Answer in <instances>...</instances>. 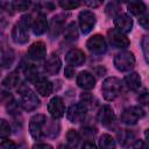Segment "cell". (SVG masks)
<instances>
[{
  "label": "cell",
  "instance_id": "cb8c5ba5",
  "mask_svg": "<svg viewBox=\"0 0 149 149\" xmlns=\"http://www.w3.org/2000/svg\"><path fill=\"white\" fill-rule=\"evenodd\" d=\"M115 140L109 134H102L99 137V148L100 149H115Z\"/></svg>",
  "mask_w": 149,
  "mask_h": 149
},
{
  "label": "cell",
  "instance_id": "bcb514c9",
  "mask_svg": "<svg viewBox=\"0 0 149 149\" xmlns=\"http://www.w3.org/2000/svg\"><path fill=\"white\" fill-rule=\"evenodd\" d=\"M0 34H1V24H0Z\"/></svg>",
  "mask_w": 149,
  "mask_h": 149
},
{
  "label": "cell",
  "instance_id": "44dd1931",
  "mask_svg": "<svg viewBox=\"0 0 149 149\" xmlns=\"http://www.w3.org/2000/svg\"><path fill=\"white\" fill-rule=\"evenodd\" d=\"M127 9L133 15L142 16L147 12V6L142 1H130V2H127Z\"/></svg>",
  "mask_w": 149,
  "mask_h": 149
},
{
  "label": "cell",
  "instance_id": "d590c367",
  "mask_svg": "<svg viewBox=\"0 0 149 149\" xmlns=\"http://www.w3.org/2000/svg\"><path fill=\"white\" fill-rule=\"evenodd\" d=\"M0 149H17V146L12 140H3L0 142Z\"/></svg>",
  "mask_w": 149,
  "mask_h": 149
},
{
  "label": "cell",
  "instance_id": "d4e9b609",
  "mask_svg": "<svg viewBox=\"0 0 149 149\" xmlns=\"http://www.w3.org/2000/svg\"><path fill=\"white\" fill-rule=\"evenodd\" d=\"M64 38L68 41H74L78 38V28L74 22H71L64 28Z\"/></svg>",
  "mask_w": 149,
  "mask_h": 149
},
{
  "label": "cell",
  "instance_id": "83f0119b",
  "mask_svg": "<svg viewBox=\"0 0 149 149\" xmlns=\"http://www.w3.org/2000/svg\"><path fill=\"white\" fill-rule=\"evenodd\" d=\"M10 135V126L5 119H0V139L6 140Z\"/></svg>",
  "mask_w": 149,
  "mask_h": 149
},
{
  "label": "cell",
  "instance_id": "836d02e7",
  "mask_svg": "<svg viewBox=\"0 0 149 149\" xmlns=\"http://www.w3.org/2000/svg\"><path fill=\"white\" fill-rule=\"evenodd\" d=\"M80 100H81V105H84V106L87 108V107L92 104V101H93V97H92L91 93L85 92V93H83V94L80 95Z\"/></svg>",
  "mask_w": 149,
  "mask_h": 149
},
{
  "label": "cell",
  "instance_id": "ba28073f",
  "mask_svg": "<svg viewBox=\"0 0 149 149\" xmlns=\"http://www.w3.org/2000/svg\"><path fill=\"white\" fill-rule=\"evenodd\" d=\"M86 47L92 54H95V55H102L107 50L106 41L104 36L100 34H95L91 36L86 42Z\"/></svg>",
  "mask_w": 149,
  "mask_h": 149
},
{
  "label": "cell",
  "instance_id": "4316f807",
  "mask_svg": "<svg viewBox=\"0 0 149 149\" xmlns=\"http://www.w3.org/2000/svg\"><path fill=\"white\" fill-rule=\"evenodd\" d=\"M19 81H20L19 74H17L16 72H12V73H9V76H7V77L3 79V81H2V86H3V87H8V88H10V87L16 86V85L19 84Z\"/></svg>",
  "mask_w": 149,
  "mask_h": 149
},
{
  "label": "cell",
  "instance_id": "8d00e7d4",
  "mask_svg": "<svg viewBox=\"0 0 149 149\" xmlns=\"http://www.w3.org/2000/svg\"><path fill=\"white\" fill-rule=\"evenodd\" d=\"M139 23H140V26H142V28L148 29V27H149V19H148V16L147 15L139 16Z\"/></svg>",
  "mask_w": 149,
  "mask_h": 149
},
{
  "label": "cell",
  "instance_id": "ee69618b",
  "mask_svg": "<svg viewBox=\"0 0 149 149\" xmlns=\"http://www.w3.org/2000/svg\"><path fill=\"white\" fill-rule=\"evenodd\" d=\"M57 149H71V148H70L68 144H59Z\"/></svg>",
  "mask_w": 149,
  "mask_h": 149
},
{
  "label": "cell",
  "instance_id": "b9f144b4",
  "mask_svg": "<svg viewBox=\"0 0 149 149\" xmlns=\"http://www.w3.org/2000/svg\"><path fill=\"white\" fill-rule=\"evenodd\" d=\"M33 149H54V148H52V146H50V144H47V143H40V144L34 146Z\"/></svg>",
  "mask_w": 149,
  "mask_h": 149
},
{
  "label": "cell",
  "instance_id": "e575fe53",
  "mask_svg": "<svg viewBox=\"0 0 149 149\" xmlns=\"http://www.w3.org/2000/svg\"><path fill=\"white\" fill-rule=\"evenodd\" d=\"M118 9H120V6H119L118 2H109L106 7V13L108 15L115 16V12H118Z\"/></svg>",
  "mask_w": 149,
  "mask_h": 149
},
{
  "label": "cell",
  "instance_id": "f546056e",
  "mask_svg": "<svg viewBox=\"0 0 149 149\" xmlns=\"http://www.w3.org/2000/svg\"><path fill=\"white\" fill-rule=\"evenodd\" d=\"M0 102L2 105H10L14 102V97L8 91H0Z\"/></svg>",
  "mask_w": 149,
  "mask_h": 149
},
{
  "label": "cell",
  "instance_id": "4fadbf2b",
  "mask_svg": "<svg viewBox=\"0 0 149 149\" xmlns=\"http://www.w3.org/2000/svg\"><path fill=\"white\" fill-rule=\"evenodd\" d=\"M45 55H47V47L42 41H37L33 43L27 51V57L31 61H41L45 57Z\"/></svg>",
  "mask_w": 149,
  "mask_h": 149
},
{
  "label": "cell",
  "instance_id": "7bdbcfd3",
  "mask_svg": "<svg viewBox=\"0 0 149 149\" xmlns=\"http://www.w3.org/2000/svg\"><path fill=\"white\" fill-rule=\"evenodd\" d=\"M84 5L90 6V7H98V6L101 5V2H100V1H85Z\"/></svg>",
  "mask_w": 149,
  "mask_h": 149
},
{
  "label": "cell",
  "instance_id": "277c9868",
  "mask_svg": "<svg viewBox=\"0 0 149 149\" xmlns=\"http://www.w3.org/2000/svg\"><path fill=\"white\" fill-rule=\"evenodd\" d=\"M114 66L121 72L130 71L135 66V56H134V54L130 52V51L118 52L114 57Z\"/></svg>",
  "mask_w": 149,
  "mask_h": 149
},
{
  "label": "cell",
  "instance_id": "484cf974",
  "mask_svg": "<svg viewBox=\"0 0 149 149\" xmlns=\"http://www.w3.org/2000/svg\"><path fill=\"white\" fill-rule=\"evenodd\" d=\"M23 73H24V77L27 78V80H29L30 83H35L41 76L38 74V71H37V69L35 68V66H33V65H27L26 68H24V70H23Z\"/></svg>",
  "mask_w": 149,
  "mask_h": 149
},
{
  "label": "cell",
  "instance_id": "5b68a950",
  "mask_svg": "<svg viewBox=\"0 0 149 149\" xmlns=\"http://www.w3.org/2000/svg\"><path fill=\"white\" fill-rule=\"evenodd\" d=\"M144 111L143 108H141L140 106H132V107H127L122 111V113L120 114V120L121 122L128 125V126H133L136 125V122L142 119L144 116Z\"/></svg>",
  "mask_w": 149,
  "mask_h": 149
},
{
  "label": "cell",
  "instance_id": "60d3db41",
  "mask_svg": "<svg viewBox=\"0 0 149 149\" xmlns=\"http://www.w3.org/2000/svg\"><path fill=\"white\" fill-rule=\"evenodd\" d=\"M64 73H65V77H68V78H71V77H73V74H74V69L72 68V66H66L65 68V71H64Z\"/></svg>",
  "mask_w": 149,
  "mask_h": 149
},
{
  "label": "cell",
  "instance_id": "4dcf8cb0",
  "mask_svg": "<svg viewBox=\"0 0 149 149\" xmlns=\"http://www.w3.org/2000/svg\"><path fill=\"white\" fill-rule=\"evenodd\" d=\"M133 139H134V134L132 132H129V130H125V132H122L120 134V143L122 146H125V147L128 146L132 142Z\"/></svg>",
  "mask_w": 149,
  "mask_h": 149
},
{
  "label": "cell",
  "instance_id": "74e56055",
  "mask_svg": "<svg viewBox=\"0 0 149 149\" xmlns=\"http://www.w3.org/2000/svg\"><path fill=\"white\" fill-rule=\"evenodd\" d=\"M133 149H148V147H147V144H146L144 141L137 140V141H135V143L133 144Z\"/></svg>",
  "mask_w": 149,
  "mask_h": 149
},
{
  "label": "cell",
  "instance_id": "8992f818",
  "mask_svg": "<svg viewBox=\"0 0 149 149\" xmlns=\"http://www.w3.org/2000/svg\"><path fill=\"white\" fill-rule=\"evenodd\" d=\"M78 22H79V28L83 34H88L92 31V29L95 26L97 22V16L92 10H81L78 16Z\"/></svg>",
  "mask_w": 149,
  "mask_h": 149
},
{
  "label": "cell",
  "instance_id": "1f68e13d",
  "mask_svg": "<svg viewBox=\"0 0 149 149\" xmlns=\"http://www.w3.org/2000/svg\"><path fill=\"white\" fill-rule=\"evenodd\" d=\"M30 5H31L30 1H14V2H10V6L15 10H26L30 7Z\"/></svg>",
  "mask_w": 149,
  "mask_h": 149
},
{
  "label": "cell",
  "instance_id": "7a4b0ae2",
  "mask_svg": "<svg viewBox=\"0 0 149 149\" xmlns=\"http://www.w3.org/2000/svg\"><path fill=\"white\" fill-rule=\"evenodd\" d=\"M19 93H20V106L27 111V112H30V111H35L40 105H41V101L37 97V94L31 91L28 86L26 85H22L20 86L19 88Z\"/></svg>",
  "mask_w": 149,
  "mask_h": 149
},
{
  "label": "cell",
  "instance_id": "5bb4252c",
  "mask_svg": "<svg viewBox=\"0 0 149 149\" xmlns=\"http://www.w3.org/2000/svg\"><path fill=\"white\" fill-rule=\"evenodd\" d=\"M114 26L115 29H118L123 34L129 33L133 28V19L128 14L119 13L116 16H114Z\"/></svg>",
  "mask_w": 149,
  "mask_h": 149
},
{
  "label": "cell",
  "instance_id": "30bf717a",
  "mask_svg": "<svg viewBox=\"0 0 149 149\" xmlns=\"http://www.w3.org/2000/svg\"><path fill=\"white\" fill-rule=\"evenodd\" d=\"M107 34H108L109 43H111L113 47H115V48H120V49H125V48L129 47L130 41H129V38L126 36V34L119 31V30L115 29V28L109 29Z\"/></svg>",
  "mask_w": 149,
  "mask_h": 149
},
{
  "label": "cell",
  "instance_id": "8fae6325",
  "mask_svg": "<svg viewBox=\"0 0 149 149\" xmlns=\"http://www.w3.org/2000/svg\"><path fill=\"white\" fill-rule=\"evenodd\" d=\"M48 112L52 119H61L65 114V105L61 97H52L48 104Z\"/></svg>",
  "mask_w": 149,
  "mask_h": 149
},
{
  "label": "cell",
  "instance_id": "7c38bea8",
  "mask_svg": "<svg viewBox=\"0 0 149 149\" xmlns=\"http://www.w3.org/2000/svg\"><path fill=\"white\" fill-rule=\"evenodd\" d=\"M98 119L100 121V123L107 128H111L115 125V114L113 108L109 105H104L99 113H98Z\"/></svg>",
  "mask_w": 149,
  "mask_h": 149
},
{
  "label": "cell",
  "instance_id": "f6af8a7d",
  "mask_svg": "<svg viewBox=\"0 0 149 149\" xmlns=\"http://www.w3.org/2000/svg\"><path fill=\"white\" fill-rule=\"evenodd\" d=\"M2 6H3V3H2V2H0V12L3 9V8H2Z\"/></svg>",
  "mask_w": 149,
  "mask_h": 149
},
{
  "label": "cell",
  "instance_id": "7402d4cb",
  "mask_svg": "<svg viewBox=\"0 0 149 149\" xmlns=\"http://www.w3.org/2000/svg\"><path fill=\"white\" fill-rule=\"evenodd\" d=\"M125 83L129 90L136 91L141 87V77L137 72H130L125 77Z\"/></svg>",
  "mask_w": 149,
  "mask_h": 149
},
{
  "label": "cell",
  "instance_id": "e0dca14e",
  "mask_svg": "<svg viewBox=\"0 0 149 149\" xmlns=\"http://www.w3.org/2000/svg\"><path fill=\"white\" fill-rule=\"evenodd\" d=\"M31 30L35 35H42L48 30V20L43 13L37 14V16L33 20Z\"/></svg>",
  "mask_w": 149,
  "mask_h": 149
},
{
  "label": "cell",
  "instance_id": "52a82bcc",
  "mask_svg": "<svg viewBox=\"0 0 149 149\" xmlns=\"http://www.w3.org/2000/svg\"><path fill=\"white\" fill-rule=\"evenodd\" d=\"M45 115L43 114H35L34 116H31L30 121H29V133L33 136V139L35 140H40L43 130H44V126H45Z\"/></svg>",
  "mask_w": 149,
  "mask_h": 149
},
{
  "label": "cell",
  "instance_id": "6da1fadb",
  "mask_svg": "<svg viewBox=\"0 0 149 149\" xmlns=\"http://www.w3.org/2000/svg\"><path fill=\"white\" fill-rule=\"evenodd\" d=\"M31 16L29 14L23 15L20 21L13 27L12 30V40L16 43V44H24L28 42L29 40V35H28V29L29 27H31Z\"/></svg>",
  "mask_w": 149,
  "mask_h": 149
},
{
  "label": "cell",
  "instance_id": "9c48e42d",
  "mask_svg": "<svg viewBox=\"0 0 149 149\" xmlns=\"http://www.w3.org/2000/svg\"><path fill=\"white\" fill-rule=\"evenodd\" d=\"M87 108L81 104H73L66 111V118L72 123H79L84 121L86 116Z\"/></svg>",
  "mask_w": 149,
  "mask_h": 149
},
{
  "label": "cell",
  "instance_id": "603a6c76",
  "mask_svg": "<svg viewBox=\"0 0 149 149\" xmlns=\"http://www.w3.org/2000/svg\"><path fill=\"white\" fill-rule=\"evenodd\" d=\"M80 135L77 130L74 129H69L66 133V143L71 149H74L79 146L80 143Z\"/></svg>",
  "mask_w": 149,
  "mask_h": 149
},
{
  "label": "cell",
  "instance_id": "2e32d148",
  "mask_svg": "<svg viewBox=\"0 0 149 149\" xmlns=\"http://www.w3.org/2000/svg\"><path fill=\"white\" fill-rule=\"evenodd\" d=\"M77 85L85 91H90L95 86V78L88 71H81L77 76Z\"/></svg>",
  "mask_w": 149,
  "mask_h": 149
},
{
  "label": "cell",
  "instance_id": "d6a6232c",
  "mask_svg": "<svg viewBox=\"0 0 149 149\" xmlns=\"http://www.w3.org/2000/svg\"><path fill=\"white\" fill-rule=\"evenodd\" d=\"M13 61H14V55H13V52H12V51H7V52L3 54L1 62H2V65H3V66H10V64L13 63Z\"/></svg>",
  "mask_w": 149,
  "mask_h": 149
},
{
  "label": "cell",
  "instance_id": "ac0fdd59",
  "mask_svg": "<svg viewBox=\"0 0 149 149\" xmlns=\"http://www.w3.org/2000/svg\"><path fill=\"white\" fill-rule=\"evenodd\" d=\"M62 66V62L59 59V57L57 55H51L45 62H44V71L48 74H57L61 70Z\"/></svg>",
  "mask_w": 149,
  "mask_h": 149
},
{
  "label": "cell",
  "instance_id": "3957f363",
  "mask_svg": "<svg viewBox=\"0 0 149 149\" xmlns=\"http://www.w3.org/2000/svg\"><path fill=\"white\" fill-rule=\"evenodd\" d=\"M122 91V84L116 77H108L102 81L101 92L102 97L107 101H112L116 99Z\"/></svg>",
  "mask_w": 149,
  "mask_h": 149
},
{
  "label": "cell",
  "instance_id": "9a60e30c",
  "mask_svg": "<svg viewBox=\"0 0 149 149\" xmlns=\"http://www.w3.org/2000/svg\"><path fill=\"white\" fill-rule=\"evenodd\" d=\"M85 59H86V57H85L84 51L80 50V49H77V48L71 49V50L68 51L66 55H65V61H66V63H68L70 66H72V68L83 65L84 62H85Z\"/></svg>",
  "mask_w": 149,
  "mask_h": 149
},
{
  "label": "cell",
  "instance_id": "ffe728a7",
  "mask_svg": "<svg viewBox=\"0 0 149 149\" xmlns=\"http://www.w3.org/2000/svg\"><path fill=\"white\" fill-rule=\"evenodd\" d=\"M64 22H65V16L62 14H58V15L52 17V20L50 22V28H48L50 30L51 36H57L63 30Z\"/></svg>",
  "mask_w": 149,
  "mask_h": 149
},
{
  "label": "cell",
  "instance_id": "f35d334b",
  "mask_svg": "<svg viewBox=\"0 0 149 149\" xmlns=\"http://www.w3.org/2000/svg\"><path fill=\"white\" fill-rule=\"evenodd\" d=\"M80 149H98V148L92 141H85L83 143V146L80 147Z\"/></svg>",
  "mask_w": 149,
  "mask_h": 149
},
{
  "label": "cell",
  "instance_id": "ab89813d",
  "mask_svg": "<svg viewBox=\"0 0 149 149\" xmlns=\"http://www.w3.org/2000/svg\"><path fill=\"white\" fill-rule=\"evenodd\" d=\"M139 101H140L142 105H147V102H148V93H147V91H144L143 93L140 94Z\"/></svg>",
  "mask_w": 149,
  "mask_h": 149
},
{
  "label": "cell",
  "instance_id": "f1b7e54d",
  "mask_svg": "<svg viewBox=\"0 0 149 149\" xmlns=\"http://www.w3.org/2000/svg\"><path fill=\"white\" fill-rule=\"evenodd\" d=\"M58 5L63 8V9H66V10H71V9H76L80 6V2L79 1H72V0H63V1H59Z\"/></svg>",
  "mask_w": 149,
  "mask_h": 149
},
{
  "label": "cell",
  "instance_id": "d6986e66",
  "mask_svg": "<svg viewBox=\"0 0 149 149\" xmlns=\"http://www.w3.org/2000/svg\"><path fill=\"white\" fill-rule=\"evenodd\" d=\"M35 88L37 91L38 94H41L42 97H48L52 93V84L49 79H47L45 77H40L35 83Z\"/></svg>",
  "mask_w": 149,
  "mask_h": 149
}]
</instances>
